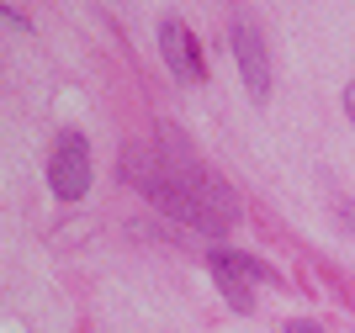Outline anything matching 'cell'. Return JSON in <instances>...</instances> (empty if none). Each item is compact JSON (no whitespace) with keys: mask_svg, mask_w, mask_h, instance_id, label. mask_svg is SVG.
<instances>
[{"mask_svg":"<svg viewBox=\"0 0 355 333\" xmlns=\"http://www.w3.org/2000/svg\"><path fill=\"white\" fill-rule=\"evenodd\" d=\"M340 222H345V228L355 233V201H345V206H340Z\"/></svg>","mask_w":355,"mask_h":333,"instance_id":"8992f818","label":"cell"},{"mask_svg":"<svg viewBox=\"0 0 355 333\" xmlns=\"http://www.w3.org/2000/svg\"><path fill=\"white\" fill-rule=\"evenodd\" d=\"M345 111H350V122H355V80L345 85Z\"/></svg>","mask_w":355,"mask_h":333,"instance_id":"52a82bcc","label":"cell"},{"mask_svg":"<svg viewBox=\"0 0 355 333\" xmlns=\"http://www.w3.org/2000/svg\"><path fill=\"white\" fill-rule=\"evenodd\" d=\"M207 264H228V270H239L244 280H254V286H276V270L260 260H250V254H234V249H212Z\"/></svg>","mask_w":355,"mask_h":333,"instance_id":"277c9868","label":"cell"},{"mask_svg":"<svg viewBox=\"0 0 355 333\" xmlns=\"http://www.w3.org/2000/svg\"><path fill=\"white\" fill-rule=\"evenodd\" d=\"M234 58H239L244 85H250L254 96H266L270 90V58H266V43H260L254 27H234Z\"/></svg>","mask_w":355,"mask_h":333,"instance_id":"3957f363","label":"cell"},{"mask_svg":"<svg viewBox=\"0 0 355 333\" xmlns=\"http://www.w3.org/2000/svg\"><path fill=\"white\" fill-rule=\"evenodd\" d=\"M48 186H53V196L59 201H80L90 190V143L85 132H59V143H53V154H48Z\"/></svg>","mask_w":355,"mask_h":333,"instance_id":"6da1fadb","label":"cell"},{"mask_svg":"<svg viewBox=\"0 0 355 333\" xmlns=\"http://www.w3.org/2000/svg\"><path fill=\"white\" fill-rule=\"evenodd\" d=\"M282 333H318L313 323H292V328H282Z\"/></svg>","mask_w":355,"mask_h":333,"instance_id":"ba28073f","label":"cell"},{"mask_svg":"<svg viewBox=\"0 0 355 333\" xmlns=\"http://www.w3.org/2000/svg\"><path fill=\"white\" fill-rule=\"evenodd\" d=\"M212 276H218V291L228 296V307H234V312H250V307H254V296H250L254 280H244L239 270H228V264H212Z\"/></svg>","mask_w":355,"mask_h":333,"instance_id":"5b68a950","label":"cell"},{"mask_svg":"<svg viewBox=\"0 0 355 333\" xmlns=\"http://www.w3.org/2000/svg\"><path fill=\"white\" fill-rule=\"evenodd\" d=\"M159 53H164V64H170V74H175V80L202 85V53H196L191 32L180 27V21H159Z\"/></svg>","mask_w":355,"mask_h":333,"instance_id":"7a4b0ae2","label":"cell"}]
</instances>
